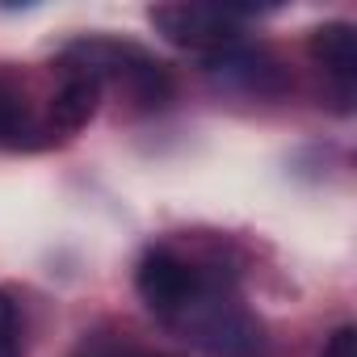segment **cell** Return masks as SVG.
<instances>
[{
  "label": "cell",
  "instance_id": "6da1fadb",
  "mask_svg": "<svg viewBox=\"0 0 357 357\" xmlns=\"http://www.w3.org/2000/svg\"><path fill=\"white\" fill-rule=\"evenodd\" d=\"M151 26L181 51L219 55V51L236 47V38H240V9H223V5H155Z\"/></svg>",
  "mask_w": 357,
  "mask_h": 357
},
{
  "label": "cell",
  "instance_id": "7a4b0ae2",
  "mask_svg": "<svg viewBox=\"0 0 357 357\" xmlns=\"http://www.w3.org/2000/svg\"><path fill=\"white\" fill-rule=\"evenodd\" d=\"M135 286H139V298H143L155 315L181 319V315L202 298V290H206L211 282L202 278V269H194L190 261H181L176 252L151 248V252L139 261V269H135Z\"/></svg>",
  "mask_w": 357,
  "mask_h": 357
},
{
  "label": "cell",
  "instance_id": "3957f363",
  "mask_svg": "<svg viewBox=\"0 0 357 357\" xmlns=\"http://www.w3.org/2000/svg\"><path fill=\"white\" fill-rule=\"evenodd\" d=\"M97 101H101V84H97L93 76L72 72V76L55 89V97H51V105H47V126L72 135V130L89 126V118L97 114Z\"/></svg>",
  "mask_w": 357,
  "mask_h": 357
},
{
  "label": "cell",
  "instance_id": "277c9868",
  "mask_svg": "<svg viewBox=\"0 0 357 357\" xmlns=\"http://www.w3.org/2000/svg\"><path fill=\"white\" fill-rule=\"evenodd\" d=\"M311 59L349 89L353 76H357V34H353V26H344V22L319 26L311 34Z\"/></svg>",
  "mask_w": 357,
  "mask_h": 357
},
{
  "label": "cell",
  "instance_id": "5b68a950",
  "mask_svg": "<svg viewBox=\"0 0 357 357\" xmlns=\"http://www.w3.org/2000/svg\"><path fill=\"white\" fill-rule=\"evenodd\" d=\"M34 130L30 114H26V101L17 97V89L9 80H0V143H26Z\"/></svg>",
  "mask_w": 357,
  "mask_h": 357
},
{
  "label": "cell",
  "instance_id": "8992f818",
  "mask_svg": "<svg viewBox=\"0 0 357 357\" xmlns=\"http://www.w3.org/2000/svg\"><path fill=\"white\" fill-rule=\"evenodd\" d=\"M0 357H22V344H17V311H13L9 294H0Z\"/></svg>",
  "mask_w": 357,
  "mask_h": 357
},
{
  "label": "cell",
  "instance_id": "52a82bcc",
  "mask_svg": "<svg viewBox=\"0 0 357 357\" xmlns=\"http://www.w3.org/2000/svg\"><path fill=\"white\" fill-rule=\"evenodd\" d=\"M324 357H357V332H353V328H340V332L328 340Z\"/></svg>",
  "mask_w": 357,
  "mask_h": 357
}]
</instances>
